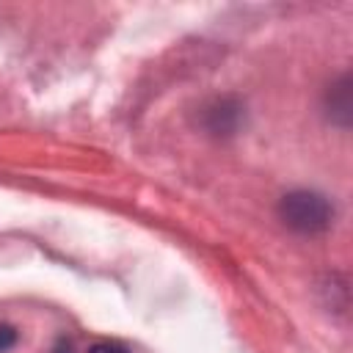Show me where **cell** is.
<instances>
[{
	"label": "cell",
	"mask_w": 353,
	"mask_h": 353,
	"mask_svg": "<svg viewBox=\"0 0 353 353\" xmlns=\"http://www.w3.org/2000/svg\"><path fill=\"white\" fill-rule=\"evenodd\" d=\"M279 218L284 226L301 234H317L325 232L334 221L331 201L317 190H292L279 201Z\"/></svg>",
	"instance_id": "6da1fadb"
},
{
	"label": "cell",
	"mask_w": 353,
	"mask_h": 353,
	"mask_svg": "<svg viewBox=\"0 0 353 353\" xmlns=\"http://www.w3.org/2000/svg\"><path fill=\"white\" fill-rule=\"evenodd\" d=\"M240 124V105L232 99H218L207 110V127L215 135H232Z\"/></svg>",
	"instance_id": "7a4b0ae2"
},
{
	"label": "cell",
	"mask_w": 353,
	"mask_h": 353,
	"mask_svg": "<svg viewBox=\"0 0 353 353\" xmlns=\"http://www.w3.org/2000/svg\"><path fill=\"white\" fill-rule=\"evenodd\" d=\"M328 113H331V119H336L342 127L350 121V77L345 74L336 85H331V91H328Z\"/></svg>",
	"instance_id": "3957f363"
},
{
	"label": "cell",
	"mask_w": 353,
	"mask_h": 353,
	"mask_svg": "<svg viewBox=\"0 0 353 353\" xmlns=\"http://www.w3.org/2000/svg\"><path fill=\"white\" fill-rule=\"evenodd\" d=\"M14 342H17V331H14L11 325H0V353L11 350Z\"/></svg>",
	"instance_id": "277c9868"
},
{
	"label": "cell",
	"mask_w": 353,
	"mask_h": 353,
	"mask_svg": "<svg viewBox=\"0 0 353 353\" xmlns=\"http://www.w3.org/2000/svg\"><path fill=\"white\" fill-rule=\"evenodd\" d=\"M88 353H130V350L119 342H97V345L88 347Z\"/></svg>",
	"instance_id": "5b68a950"
},
{
	"label": "cell",
	"mask_w": 353,
	"mask_h": 353,
	"mask_svg": "<svg viewBox=\"0 0 353 353\" xmlns=\"http://www.w3.org/2000/svg\"><path fill=\"white\" fill-rule=\"evenodd\" d=\"M52 353H74V350H72V345H69V342H58Z\"/></svg>",
	"instance_id": "8992f818"
}]
</instances>
